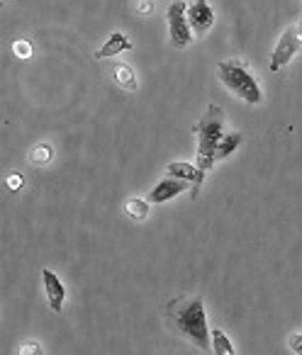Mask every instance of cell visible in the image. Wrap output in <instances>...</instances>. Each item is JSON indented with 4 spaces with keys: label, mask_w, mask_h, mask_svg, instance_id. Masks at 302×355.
Wrapping results in <instances>:
<instances>
[{
    "label": "cell",
    "mask_w": 302,
    "mask_h": 355,
    "mask_svg": "<svg viewBox=\"0 0 302 355\" xmlns=\"http://www.w3.org/2000/svg\"><path fill=\"white\" fill-rule=\"evenodd\" d=\"M166 319L169 326L176 329L185 340L200 348L203 353H210V329L208 316H205V302L200 295L195 297H176L166 304Z\"/></svg>",
    "instance_id": "1"
},
{
    "label": "cell",
    "mask_w": 302,
    "mask_h": 355,
    "mask_svg": "<svg viewBox=\"0 0 302 355\" xmlns=\"http://www.w3.org/2000/svg\"><path fill=\"white\" fill-rule=\"evenodd\" d=\"M224 122H227L224 110L219 105H210L203 117H200V122L193 127V134L198 137V163H195V168H198V183L190 188L193 198L200 195L205 178L215 168V148H217L219 139L224 134Z\"/></svg>",
    "instance_id": "2"
},
{
    "label": "cell",
    "mask_w": 302,
    "mask_h": 355,
    "mask_svg": "<svg viewBox=\"0 0 302 355\" xmlns=\"http://www.w3.org/2000/svg\"><path fill=\"white\" fill-rule=\"evenodd\" d=\"M217 76L222 80V85L234 93L239 100L249 105H258L263 100V93H261V85L258 80L253 78L251 69L244 64L242 59H227V61H219L217 64Z\"/></svg>",
    "instance_id": "3"
},
{
    "label": "cell",
    "mask_w": 302,
    "mask_h": 355,
    "mask_svg": "<svg viewBox=\"0 0 302 355\" xmlns=\"http://www.w3.org/2000/svg\"><path fill=\"white\" fill-rule=\"evenodd\" d=\"M185 8H188L185 0H176V3H171L169 10H166V20H169V37H171V44H174L176 49H185V46H190V42H193Z\"/></svg>",
    "instance_id": "4"
},
{
    "label": "cell",
    "mask_w": 302,
    "mask_h": 355,
    "mask_svg": "<svg viewBox=\"0 0 302 355\" xmlns=\"http://www.w3.org/2000/svg\"><path fill=\"white\" fill-rule=\"evenodd\" d=\"M300 49H302V42H300V37H297L295 25L287 27V30L278 37V44H276V49H273V54H271V64H268L271 73H278L283 66L290 64L292 56H295Z\"/></svg>",
    "instance_id": "5"
},
{
    "label": "cell",
    "mask_w": 302,
    "mask_h": 355,
    "mask_svg": "<svg viewBox=\"0 0 302 355\" xmlns=\"http://www.w3.org/2000/svg\"><path fill=\"white\" fill-rule=\"evenodd\" d=\"M185 15H188V22L193 27V32L198 37H205L215 25V10L208 0H190L188 8H185Z\"/></svg>",
    "instance_id": "6"
},
{
    "label": "cell",
    "mask_w": 302,
    "mask_h": 355,
    "mask_svg": "<svg viewBox=\"0 0 302 355\" xmlns=\"http://www.w3.org/2000/svg\"><path fill=\"white\" fill-rule=\"evenodd\" d=\"M42 280H44V292H47V302H49V309L54 314H61L64 311V300H66V290H64V282L59 280L51 268H44L42 270Z\"/></svg>",
    "instance_id": "7"
},
{
    "label": "cell",
    "mask_w": 302,
    "mask_h": 355,
    "mask_svg": "<svg viewBox=\"0 0 302 355\" xmlns=\"http://www.w3.org/2000/svg\"><path fill=\"white\" fill-rule=\"evenodd\" d=\"M190 188L188 180H181V178H174L169 175L166 180H161L159 185H156L151 193H149V202L151 205H161V202H169V200L178 198L181 193H185V190Z\"/></svg>",
    "instance_id": "8"
},
{
    "label": "cell",
    "mask_w": 302,
    "mask_h": 355,
    "mask_svg": "<svg viewBox=\"0 0 302 355\" xmlns=\"http://www.w3.org/2000/svg\"><path fill=\"white\" fill-rule=\"evenodd\" d=\"M129 49H132V42H129L122 32H112V35L105 40V44L93 54V59H98V61L112 59V56L122 54V51H129Z\"/></svg>",
    "instance_id": "9"
},
{
    "label": "cell",
    "mask_w": 302,
    "mask_h": 355,
    "mask_svg": "<svg viewBox=\"0 0 302 355\" xmlns=\"http://www.w3.org/2000/svg\"><path fill=\"white\" fill-rule=\"evenodd\" d=\"M242 144H244L242 132H224L222 139H219V144H217V148H215V163L229 158L239 146H242Z\"/></svg>",
    "instance_id": "10"
},
{
    "label": "cell",
    "mask_w": 302,
    "mask_h": 355,
    "mask_svg": "<svg viewBox=\"0 0 302 355\" xmlns=\"http://www.w3.org/2000/svg\"><path fill=\"white\" fill-rule=\"evenodd\" d=\"M112 78L117 80V85L127 93H134L139 88V80H137V73H134L132 66L127 64H112Z\"/></svg>",
    "instance_id": "11"
},
{
    "label": "cell",
    "mask_w": 302,
    "mask_h": 355,
    "mask_svg": "<svg viewBox=\"0 0 302 355\" xmlns=\"http://www.w3.org/2000/svg\"><path fill=\"white\" fill-rule=\"evenodd\" d=\"M166 173L174 178H181V180H188L190 188L198 183V168L190 166V163H183V161H176V163H169L166 166Z\"/></svg>",
    "instance_id": "12"
},
{
    "label": "cell",
    "mask_w": 302,
    "mask_h": 355,
    "mask_svg": "<svg viewBox=\"0 0 302 355\" xmlns=\"http://www.w3.org/2000/svg\"><path fill=\"white\" fill-rule=\"evenodd\" d=\"M149 212H151V207H149V200H139V198H132L124 202V214H127L129 219H134V222H144V219L149 217Z\"/></svg>",
    "instance_id": "13"
},
{
    "label": "cell",
    "mask_w": 302,
    "mask_h": 355,
    "mask_svg": "<svg viewBox=\"0 0 302 355\" xmlns=\"http://www.w3.org/2000/svg\"><path fill=\"white\" fill-rule=\"evenodd\" d=\"M210 338H212V353L215 355H234L237 350H234L232 340L227 338V334H224L222 329H212L210 331Z\"/></svg>",
    "instance_id": "14"
},
{
    "label": "cell",
    "mask_w": 302,
    "mask_h": 355,
    "mask_svg": "<svg viewBox=\"0 0 302 355\" xmlns=\"http://www.w3.org/2000/svg\"><path fill=\"white\" fill-rule=\"evenodd\" d=\"M27 161H30L32 166H49V163L54 161V148H51L49 144H37V146L30 148Z\"/></svg>",
    "instance_id": "15"
},
{
    "label": "cell",
    "mask_w": 302,
    "mask_h": 355,
    "mask_svg": "<svg viewBox=\"0 0 302 355\" xmlns=\"http://www.w3.org/2000/svg\"><path fill=\"white\" fill-rule=\"evenodd\" d=\"M12 54L17 56V59H32V54H35V46H32L30 40H15L12 42Z\"/></svg>",
    "instance_id": "16"
},
{
    "label": "cell",
    "mask_w": 302,
    "mask_h": 355,
    "mask_svg": "<svg viewBox=\"0 0 302 355\" xmlns=\"http://www.w3.org/2000/svg\"><path fill=\"white\" fill-rule=\"evenodd\" d=\"M44 350H42V345L37 343V340H25V343L17 348V355H42Z\"/></svg>",
    "instance_id": "17"
},
{
    "label": "cell",
    "mask_w": 302,
    "mask_h": 355,
    "mask_svg": "<svg viewBox=\"0 0 302 355\" xmlns=\"http://www.w3.org/2000/svg\"><path fill=\"white\" fill-rule=\"evenodd\" d=\"M25 185V180H22V175L20 173H12V175H8V180H6V188L10 190V193H17V190Z\"/></svg>",
    "instance_id": "18"
},
{
    "label": "cell",
    "mask_w": 302,
    "mask_h": 355,
    "mask_svg": "<svg viewBox=\"0 0 302 355\" xmlns=\"http://www.w3.org/2000/svg\"><path fill=\"white\" fill-rule=\"evenodd\" d=\"M137 12L139 15H151L154 12V3L151 0H137Z\"/></svg>",
    "instance_id": "19"
},
{
    "label": "cell",
    "mask_w": 302,
    "mask_h": 355,
    "mask_svg": "<svg viewBox=\"0 0 302 355\" xmlns=\"http://www.w3.org/2000/svg\"><path fill=\"white\" fill-rule=\"evenodd\" d=\"M287 345H290L292 353L302 355V334H292V336H290V340H287Z\"/></svg>",
    "instance_id": "20"
},
{
    "label": "cell",
    "mask_w": 302,
    "mask_h": 355,
    "mask_svg": "<svg viewBox=\"0 0 302 355\" xmlns=\"http://www.w3.org/2000/svg\"><path fill=\"white\" fill-rule=\"evenodd\" d=\"M295 30H297V37H300V42H302V20L295 25Z\"/></svg>",
    "instance_id": "21"
},
{
    "label": "cell",
    "mask_w": 302,
    "mask_h": 355,
    "mask_svg": "<svg viewBox=\"0 0 302 355\" xmlns=\"http://www.w3.org/2000/svg\"><path fill=\"white\" fill-rule=\"evenodd\" d=\"M300 8H302V0H300Z\"/></svg>",
    "instance_id": "22"
},
{
    "label": "cell",
    "mask_w": 302,
    "mask_h": 355,
    "mask_svg": "<svg viewBox=\"0 0 302 355\" xmlns=\"http://www.w3.org/2000/svg\"><path fill=\"white\" fill-rule=\"evenodd\" d=\"M0 3H3V0H0Z\"/></svg>",
    "instance_id": "23"
}]
</instances>
